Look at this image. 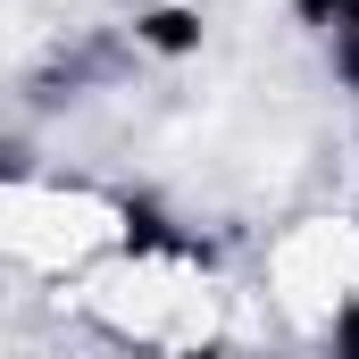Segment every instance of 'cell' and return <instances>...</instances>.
<instances>
[{
  "label": "cell",
  "instance_id": "6",
  "mask_svg": "<svg viewBox=\"0 0 359 359\" xmlns=\"http://www.w3.org/2000/svg\"><path fill=\"white\" fill-rule=\"evenodd\" d=\"M309 351H318V359H359V301L326 326V334H318V343H309Z\"/></svg>",
  "mask_w": 359,
  "mask_h": 359
},
{
  "label": "cell",
  "instance_id": "2",
  "mask_svg": "<svg viewBox=\"0 0 359 359\" xmlns=\"http://www.w3.org/2000/svg\"><path fill=\"white\" fill-rule=\"evenodd\" d=\"M142 192L100 176H67V168H8L0 176V251L8 268L34 284L76 292L134 226H142Z\"/></svg>",
  "mask_w": 359,
  "mask_h": 359
},
{
  "label": "cell",
  "instance_id": "7",
  "mask_svg": "<svg viewBox=\"0 0 359 359\" xmlns=\"http://www.w3.org/2000/svg\"><path fill=\"white\" fill-rule=\"evenodd\" d=\"M134 359H234V351L217 343V351H134Z\"/></svg>",
  "mask_w": 359,
  "mask_h": 359
},
{
  "label": "cell",
  "instance_id": "3",
  "mask_svg": "<svg viewBox=\"0 0 359 359\" xmlns=\"http://www.w3.org/2000/svg\"><path fill=\"white\" fill-rule=\"evenodd\" d=\"M259 292H268V309L301 343H318L359 301V217H343V209L284 217L268 243H259Z\"/></svg>",
  "mask_w": 359,
  "mask_h": 359
},
{
  "label": "cell",
  "instance_id": "4",
  "mask_svg": "<svg viewBox=\"0 0 359 359\" xmlns=\"http://www.w3.org/2000/svg\"><path fill=\"white\" fill-rule=\"evenodd\" d=\"M318 59H326V76H334V84L359 100V8L334 25V34H326V42H318Z\"/></svg>",
  "mask_w": 359,
  "mask_h": 359
},
{
  "label": "cell",
  "instance_id": "5",
  "mask_svg": "<svg viewBox=\"0 0 359 359\" xmlns=\"http://www.w3.org/2000/svg\"><path fill=\"white\" fill-rule=\"evenodd\" d=\"M284 8H292V25H301V34H309V42H326V34H334V25H343V17H351L359 0H284Z\"/></svg>",
  "mask_w": 359,
  "mask_h": 359
},
{
  "label": "cell",
  "instance_id": "1",
  "mask_svg": "<svg viewBox=\"0 0 359 359\" xmlns=\"http://www.w3.org/2000/svg\"><path fill=\"white\" fill-rule=\"evenodd\" d=\"M67 301L117 359H134V351H217L226 318H234V284H226L217 243L201 226L159 217V209H142V226Z\"/></svg>",
  "mask_w": 359,
  "mask_h": 359
}]
</instances>
